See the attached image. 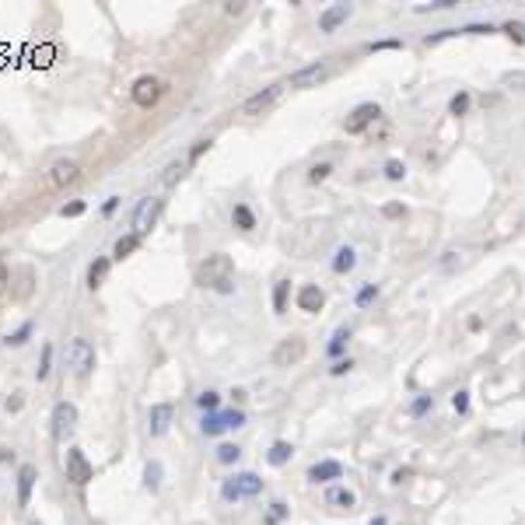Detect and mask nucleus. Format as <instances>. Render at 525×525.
<instances>
[{"label":"nucleus","instance_id":"obj_1","mask_svg":"<svg viewBox=\"0 0 525 525\" xmlns=\"http://www.w3.org/2000/svg\"><path fill=\"white\" fill-rule=\"evenodd\" d=\"M196 284L218 294H231L235 291V259L228 252H214L207 256L196 267Z\"/></svg>","mask_w":525,"mask_h":525},{"label":"nucleus","instance_id":"obj_2","mask_svg":"<svg viewBox=\"0 0 525 525\" xmlns=\"http://www.w3.org/2000/svg\"><path fill=\"white\" fill-rule=\"evenodd\" d=\"M259 494H262V480L256 477V472H235V477L225 480V487H221V497L228 504H235L242 497H259Z\"/></svg>","mask_w":525,"mask_h":525},{"label":"nucleus","instance_id":"obj_3","mask_svg":"<svg viewBox=\"0 0 525 525\" xmlns=\"http://www.w3.org/2000/svg\"><path fill=\"white\" fill-rule=\"evenodd\" d=\"M162 210H165V200H162V196H144V200L137 203V210H133V235L144 238V235L158 225Z\"/></svg>","mask_w":525,"mask_h":525},{"label":"nucleus","instance_id":"obj_4","mask_svg":"<svg viewBox=\"0 0 525 525\" xmlns=\"http://www.w3.org/2000/svg\"><path fill=\"white\" fill-rule=\"evenodd\" d=\"M162 95H165V81L154 77V74L137 77L133 88H130V98L140 105V109H151V105H158V102H162Z\"/></svg>","mask_w":525,"mask_h":525},{"label":"nucleus","instance_id":"obj_5","mask_svg":"<svg viewBox=\"0 0 525 525\" xmlns=\"http://www.w3.org/2000/svg\"><path fill=\"white\" fill-rule=\"evenodd\" d=\"M330 74H333L330 60H315V64H308V67H298V70L287 77V84L298 88V91H305V88H319Z\"/></svg>","mask_w":525,"mask_h":525},{"label":"nucleus","instance_id":"obj_6","mask_svg":"<svg viewBox=\"0 0 525 525\" xmlns=\"http://www.w3.org/2000/svg\"><path fill=\"white\" fill-rule=\"evenodd\" d=\"M67 361H70V368H74L77 379H88V375L95 372V347H91L84 336H77V340H70Z\"/></svg>","mask_w":525,"mask_h":525},{"label":"nucleus","instance_id":"obj_7","mask_svg":"<svg viewBox=\"0 0 525 525\" xmlns=\"http://www.w3.org/2000/svg\"><path fill=\"white\" fill-rule=\"evenodd\" d=\"M305 354H308V343H305V336H287V340H280L277 343V350H274V364L277 368H294V364H301L305 361Z\"/></svg>","mask_w":525,"mask_h":525},{"label":"nucleus","instance_id":"obj_8","mask_svg":"<svg viewBox=\"0 0 525 525\" xmlns=\"http://www.w3.org/2000/svg\"><path fill=\"white\" fill-rule=\"evenodd\" d=\"M81 179V165L70 162V158H60V162H52L49 172H46V186L49 189H64V186H74Z\"/></svg>","mask_w":525,"mask_h":525},{"label":"nucleus","instance_id":"obj_9","mask_svg":"<svg viewBox=\"0 0 525 525\" xmlns=\"http://www.w3.org/2000/svg\"><path fill=\"white\" fill-rule=\"evenodd\" d=\"M67 480L74 487H84L95 480V466L88 462V455L81 448H67Z\"/></svg>","mask_w":525,"mask_h":525},{"label":"nucleus","instance_id":"obj_10","mask_svg":"<svg viewBox=\"0 0 525 525\" xmlns=\"http://www.w3.org/2000/svg\"><path fill=\"white\" fill-rule=\"evenodd\" d=\"M74 428H77V406L60 399L57 406H52V438H67Z\"/></svg>","mask_w":525,"mask_h":525},{"label":"nucleus","instance_id":"obj_11","mask_svg":"<svg viewBox=\"0 0 525 525\" xmlns=\"http://www.w3.org/2000/svg\"><path fill=\"white\" fill-rule=\"evenodd\" d=\"M379 116H382V109H379V105H375V102H364V105H357V109H354V113L347 116L343 130H347L350 137H354V133H364V130L372 126V123H375Z\"/></svg>","mask_w":525,"mask_h":525},{"label":"nucleus","instance_id":"obj_12","mask_svg":"<svg viewBox=\"0 0 525 525\" xmlns=\"http://www.w3.org/2000/svg\"><path fill=\"white\" fill-rule=\"evenodd\" d=\"M277 95H280V84H270V88L249 95V98L242 102V116H262V113H267L270 105L277 102Z\"/></svg>","mask_w":525,"mask_h":525},{"label":"nucleus","instance_id":"obj_13","mask_svg":"<svg viewBox=\"0 0 525 525\" xmlns=\"http://www.w3.org/2000/svg\"><path fill=\"white\" fill-rule=\"evenodd\" d=\"M172 424V403H154L147 410V435L151 438H162Z\"/></svg>","mask_w":525,"mask_h":525},{"label":"nucleus","instance_id":"obj_14","mask_svg":"<svg viewBox=\"0 0 525 525\" xmlns=\"http://www.w3.org/2000/svg\"><path fill=\"white\" fill-rule=\"evenodd\" d=\"M323 305H326V291H323L319 284H305V287H298V308H301V312L315 315V312H323Z\"/></svg>","mask_w":525,"mask_h":525},{"label":"nucleus","instance_id":"obj_15","mask_svg":"<svg viewBox=\"0 0 525 525\" xmlns=\"http://www.w3.org/2000/svg\"><path fill=\"white\" fill-rule=\"evenodd\" d=\"M350 15H354V8H350V4H333V8H326V11L319 15V32H326V35H330V32H336Z\"/></svg>","mask_w":525,"mask_h":525},{"label":"nucleus","instance_id":"obj_16","mask_svg":"<svg viewBox=\"0 0 525 525\" xmlns=\"http://www.w3.org/2000/svg\"><path fill=\"white\" fill-rule=\"evenodd\" d=\"M343 477V466L336 459H323V462H315L308 469V480L312 484H330V480H340Z\"/></svg>","mask_w":525,"mask_h":525},{"label":"nucleus","instance_id":"obj_17","mask_svg":"<svg viewBox=\"0 0 525 525\" xmlns=\"http://www.w3.org/2000/svg\"><path fill=\"white\" fill-rule=\"evenodd\" d=\"M35 480H39V469H35V466H28V462L18 466V508H28Z\"/></svg>","mask_w":525,"mask_h":525},{"label":"nucleus","instance_id":"obj_18","mask_svg":"<svg viewBox=\"0 0 525 525\" xmlns=\"http://www.w3.org/2000/svg\"><path fill=\"white\" fill-rule=\"evenodd\" d=\"M326 504L336 508V511H350V508L357 504V494H354L350 487H330V490H326Z\"/></svg>","mask_w":525,"mask_h":525},{"label":"nucleus","instance_id":"obj_19","mask_svg":"<svg viewBox=\"0 0 525 525\" xmlns=\"http://www.w3.org/2000/svg\"><path fill=\"white\" fill-rule=\"evenodd\" d=\"M354 267H357V252H354L350 245H340V249H336V256H333V270L343 277V274H350Z\"/></svg>","mask_w":525,"mask_h":525},{"label":"nucleus","instance_id":"obj_20","mask_svg":"<svg viewBox=\"0 0 525 525\" xmlns=\"http://www.w3.org/2000/svg\"><path fill=\"white\" fill-rule=\"evenodd\" d=\"M109 267H113V259H105V256H98L91 267H88V287H91V291L102 287V280L109 277Z\"/></svg>","mask_w":525,"mask_h":525},{"label":"nucleus","instance_id":"obj_21","mask_svg":"<svg viewBox=\"0 0 525 525\" xmlns=\"http://www.w3.org/2000/svg\"><path fill=\"white\" fill-rule=\"evenodd\" d=\"M231 225H235L238 231H252V228H256V214L249 210V203H235V210H231Z\"/></svg>","mask_w":525,"mask_h":525},{"label":"nucleus","instance_id":"obj_22","mask_svg":"<svg viewBox=\"0 0 525 525\" xmlns=\"http://www.w3.org/2000/svg\"><path fill=\"white\" fill-rule=\"evenodd\" d=\"M137 249H140V238L130 231V235L116 238V245H113V259H120V262H123V259H126V256H133Z\"/></svg>","mask_w":525,"mask_h":525},{"label":"nucleus","instance_id":"obj_23","mask_svg":"<svg viewBox=\"0 0 525 525\" xmlns=\"http://www.w3.org/2000/svg\"><path fill=\"white\" fill-rule=\"evenodd\" d=\"M350 336H354V330H350V326H340V330L330 336V343H326V354H330V357H340V354L347 350V340H350Z\"/></svg>","mask_w":525,"mask_h":525},{"label":"nucleus","instance_id":"obj_24","mask_svg":"<svg viewBox=\"0 0 525 525\" xmlns=\"http://www.w3.org/2000/svg\"><path fill=\"white\" fill-rule=\"evenodd\" d=\"M291 455H294V448H291L287 441H274L270 452H267V462H270V466H287Z\"/></svg>","mask_w":525,"mask_h":525},{"label":"nucleus","instance_id":"obj_25","mask_svg":"<svg viewBox=\"0 0 525 525\" xmlns=\"http://www.w3.org/2000/svg\"><path fill=\"white\" fill-rule=\"evenodd\" d=\"M200 431H203L207 438H218V435L225 431V420H221V410H218V413H203V420H200Z\"/></svg>","mask_w":525,"mask_h":525},{"label":"nucleus","instance_id":"obj_26","mask_svg":"<svg viewBox=\"0 0 525 525\" xmlns=\"http://www.w3.org/2000/svg\"><path fill=\"white\" fill-rule=\"evenodd\" d=\"M196 406H200L203 413H218V410H221V396H218L214 389H207V392L196 396Z\"/></svg>","mask_w":525,"mask_h":525},{"label":"nucleus","instance_id":"obj_27","mask_svg":"<svg viewBox=\"0 0 525 525\" xmlns=\"http://www.w3.org/2000/svg\"><path fill=\"white\" fill-rule=\"evenodd\" d=\"M238 459H242V448H238V445H231V441L218 445V462H221V466H235Z\"/></svg>","mask_w":525,"mask_h":525},{"label":"nucleus","instance_id":"obj_28","mask_svg":"<svg viewBox=\"0 0 525 525\" xmlns=\"http://www.w3.org/2000/svg\"><path fill=\"white\" fill-rule=\"evenodd\" d=\"M49 368H52V343H42V357H39V368H35V379H39V382L49 379Z\"/></svg>","mask_w":525,"mask_h":525},{"label":"nucleus","instance_id":"obj_29","mask_svg":"<svg viewBox=\"0 0 525 525\" xmlns=\"http://www.w3.org/2000/svg\"><path fill=\"white\" fill-rule=\"evenodd\" d=\"M144 484H147V490H158V487H162V462H147V469H144Z\"/></svg>","mask_w":525,"mask_h":525},{"label":"nucleus","instance_id":"obj_30","mask_svg":"<svg viewBox=\"0 0 525 525\" xmlns=\"http://www.w3.org/2000/svg\"><path fill=\"white\" fill-rule=\"evenodd\" d=\"M469 102H472V98H469V91L452 95V102H448V113H452V116H466V113H469Z\"/></svg>","mask_w":525,"mask_h":525},{"label":"nucleus","instance_id":"obj_31","mask_svg":"<svg viewBox=\"0 0 525 525\" xmlns=\"http://www.w3.org/2000/svg\"><path fill=\"white\" fill-rule=\"evenodd\" d=\"M210 147H214V140H210V137H203V140H196L193 147H189V154H186V165H196L200 162V158L210 151Z\"/></svg>","mask_w":525,"mask_h":525},{"label":"nucleus","instance_id":"obj_32","mask_svg":"<svg viewBox=\"0 0 525 525\" xmlns=\"http://www.w3.org/2000/svg\"><path fill=\"white\" fill-rule=\"evenodd\" d=\"M221 420H225V431L245 428V413H242V410H221Z\"/></svg>","mask_w":525,"mask_h":525},{"label":"nucleus","instance_id":"obj_33","mask_svg":"<svg viewBox=\"0 0 525 525\" xmlns=\"http://www.w3.org/2000/svg\"><path fill=\"white\" fill-rule=\"evenodd\" d=\"M287 287H291V280H277V284H274V312H277V315L287 308Z\"/></svg>","mask_w":525,"mask_h":525},{"label":"nucleus","instance_id":"obj_34","mask_svg":"<svg viewBox=\"0 0 525 525\" xmlns=\"http://www.w3.org/2000/svg\"><path fill=\"white\" fill-rule=\"evenodd\" d=\"M32 330H35L32 323H21V326H18V330H15V333L4 340V343H8V347H25V343H28V336H32Z\"/></svg>","mask_w":525,"mask_h":525},{"label":"nucleus","instance_id":"obj_35","mask_svg":"<svg viewBox=\"0 0 525 525\" xmlns=\"http://www.w3.org/2000/svg\"><path fill=\"white\" fill-rule=\"evenodd\" d=\"M375 298H379V287H375V284H364V287L354 294V305H357V308H368Z\"/></svg>","mask_w":525,"mask_h":525},{"label":"nucleus","instance_id":"obj_36","mask_svg":"<svg viewBox=\"0 0 525 525\" xmlns=\"http://www.w3.org/2000/svg\"><path fill=\"white\" fill-rule=\"evenodd\" d=\"M385 179H392V182L406 179V165L399 162V158H389V162H385Z\"/></svg>","mask_w":525,"mask_h":525},{"label":"nucleus","instance_id":"obj_37","mask_svg":"<svg viewBox=\"0 0 525 525\" xmlns=\"http://www.w3.org/2000/svg\"><path fill=\"white\" fill-rule=\"evenodd\" d=\"M182 175H186V165H179V162H175V165H169V169H165L162 182L172 189V186H179V182H182Z\"/></svg>","mask_w":525,"mask_h":525},{"label":"nucleus","instance_id":"obj_38","mask_svg":"<svg viewBox=\"0 0 525 525\" xmlns=\"http://www.w3.org/2000/svg\"><path fill=\"white\" fill-rule=\"evenodd\" d=\"M84 210H88V203H84V200H70V203H64V207H60V218H81Z\"/></svg>","mask_w":525,"mask_h":525},{"label":"nucleus","instance_id":"obj_39","mask_svg":"<svg viewBox=\"0 0 525 525\" xmlns=\"http://www.w3.org/2000/svg\"><path fill=\"white\" fill-rule=\"evenodd\" d=\"M431 406H435V399H431V396H420V399H413V406H410V417H424Z\"/></svg>","mask_w":525,"mask_h":525},{"label":"nucleus","instance_id":"obj_40","mask_svg":"<svg viewBox=\"0 0 525 525\" xmlns=\"http://www.w3.org/2000/svg\"><path fill=\"white\" fill-rule=\"evenodd\" d=\"M330 172H333V165H330V162L315 165V169L308 172V182H326V179H330Z\"/></svg>","mask_w":525,"mask_h":525},{"label":"nucleus","instance_id":"obj_41","mask_svg":"<svg viewBox=\"0 0 525 525\" xmlns=\"http://www.w3.org/2000/svg\"><path fill=\"white\" fill-rule=\"evenodd\" d=\"M280 518H287V504H284V501H274V504H270V515H267V522H270V525H277Z\"/></svg>","mask_w":525,"mask_h":525},{"label":"nucleus","instance_id":"obj_42","mask_svg":"<svg viewBox=\"0 0 525 525\" xmlns=\"http://www.w3.org/2000/svg\"><path fill=\"white\" fill-rule=\"evenodd\" d=\"M18 277H21V287H18L15 294H18V298H28V291H32V267H25Z\"/></svg>","mask_w":525,"mask_h":525},{"label":"nucleus","instance_id":"obj_43","mask_svg":"<svg viewBox=\"0 0 525 525\" xmlns=\"http://www.w3.org/2000/svg\"><path fill=\"white\" fill-rule=\"evenodd\" d=\"M452 406H455V413H469V392L459 389V392L452 396Z\"/></svg>","mask_w":525,"mask_h":525},{"label":"nucleus","instance_id":"obj_44","mask_svg":"<svg viewBox=\"0 0 525 525\" xmlns=\"http://www.w3.org/2000/svg\"><path fill=\"white\" fill-rule=\"evenodd\" d=\"M120 203H123L120 196H109V200H105V203H102V218H113V214H116V210H120Z\"/></svg>","mask_w":525,"mask_h":525},{"label":"nucleus","instance_id":"obj_45","mask_svg":"<svg viewBox=\"0 0 525 525\" xmlns=\"http://www.w3.org/2000/svg\"><path fill=\"white\" fill-rule=\"evenodd\" d=\"M350 368H354V361H350V357H343V361H336V364L330 368V375H336V379H340V375H347V372H350Z\"/></svg>","mask_w":525,"mask_h":525},{"label":"nucleus","instance_id":"obj_46","mask_svg":"<svg viewBox=\"0 0 525 525\" xmlns=\"http://www.w3.org/2000/svg\"><path fill=\"white\" fill-rule=\"evenodd\" d=\"M21 406H25V396H21V392H15V396L4 403V410H8V413H18Z\"/></svg>","mask_w":525,"mask_h":525},{"label":"nucleus","instance_id":"obj_47","mask_svg":"<svg viewBox=\"0 0 525 525\" xmlns=\"http://www.w3.org/2000/svg\"><path fill=\"white\" fill-rule=\"evenodd\" d=\"M504 32H508V35H511L515 42H525V28H522V25H515V21H508V25H504Z\"/></svg>","mask_w":525,"mask_h":525},{"label":"nucleus","instance_id":"obj_48","mask_svg":"<svg viewBox=\"0 0 525 525\" xmlns=\"http://www.w3.org/2000/svg\"><path fill=\"white\" fill-rule=\"evenodd\" d=\"M452 4H455V0H431V4H424L420 11H448Z\"/></svg>","mask_w":525,"mask_h":525},{"label":"nucleus","instance_id":"obj_49","mask_svg":"<svg viewBox=\"0 0 525 525\" xmlns=\"http://www.w3.org/2000/svg\"><path fill=\"white\" fill-rule=\"evenodd\" d=\"M8 284H11V270L4 267V259H0V294L8 291Z\"/></svg>","mask_w":525,"mask_h":525},{"label":"nucleus","instance_id":"obj_50","mask_svg":"<svg viewBox=\"0 0 525 525\" xmlns=\"http://www.w3.org/2000/svg\"><path fill=\"white\" fill-rule=\"evenodd\" d=\"M399 46H403L399 39H385V42H372V46H368V49H372V52H375V49H399Z\"/></svg>","mask_w":525,"mask_h":525},{"label":"nucleus","instance_id":"obj_51","mask_svg":"<svg viewBox=\"0 0 525 525\" xmlns=\"http://www.w3.org/2000/svg\"><path fill=\"white\" fill-rule=\"evenodd\" d=\"M15 459H18V455H15V448H8V445H0V462H4V466H8V462H15Z\"/></svg>","mask_w":525,"mask_h":525},{"label":"nucleus","instance_id":"obj_52","mask_svg":"<svg viewBox=\"0 0 525 525\" xmlns=\"http://www.w3.org/2000/svg\"><path fill=\"white\" fill-rule=\"evenodd\" d=\"M403 214H406V210H403L399 203H389V207H385V218H403Z\"/></svg>","mask_w":525,"mask_h":525},{"label":"nucleus","instance_id":"obj_53","mask_svg":"<svg viewBox=\"0 0 525 525\" xmlns=\"http://www.w3.org/2000/svg\"><path fill=\"white\" fill-rule=\"evenodd\" d=\"M413 477V469H396L392 472V484H403V480H410Z\"/></svg>","mask_w":525,"mask_h":525},{"label":"nucleus","instance_id":"obj_54","mask_svg":"<svg viewBox=\"0 0 525 525\" xmlns=\"http://www.w3.org/2000/svg\"><path fill=\"white\" fill-rule=\"evenodd\" d=\"M504 81H508V84H525V74H508Z\"/></svg>","mask_w":525,"mask_h":525},{"label":"nucleus","instance_id":"obj_55","mask_svg":"<svg viewBox=\"0 0 525 525\" xmlns=\"http://www.w3.org/2000/svg\"><path fill=\"white\" fill-rule=\"evenodd\" d=\"M225 11H228V15H242V11H245V4H228Z\"/></svg>","mask_w":525,"mask_h":525},{"label":"nucleus","instance_id":"obj_56","mask_svg":"<svg viewBox=\"0 0 525 525\" xmlns=\"http://www.w3.org/2000/svg\"><path fill=\"white\" fill-rule=\"evenodd\" d=\"M368 525H389V518H385V515H375V518L368 522Z\"/></svg>","mask_w":525,"mask_h":525}]
</instances>
